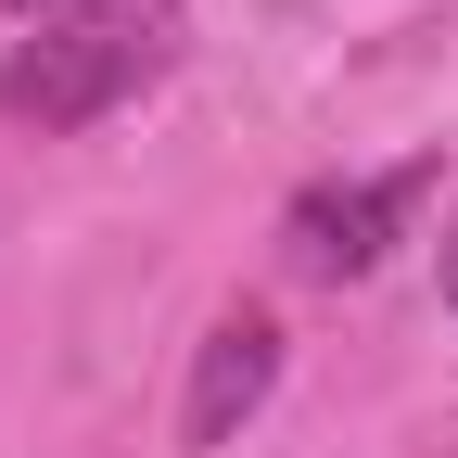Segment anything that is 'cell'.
Here are the masks:
<instances>
[{"label":"cell","mask_w":458,"mask_h":458,"mask_svg":"<svg viewBox=\"0 0 458 458\" xmlns=\"http://www.w3.org/2000/svg\"><path fill=\"white\" fill-rule=\"evenodd\" d=\"M165 77V26H128V13H64V26H38L0 51V114L38 140H77L102 128L114 102H140Z\"/></svg>","instance_id":"6da1fadb"},{"label":"cell","mask_w":458,"mask_h":458,"mask_svg":"<svg viewBox=\"0 0 458 458\" xmlns=\"http://www.w3.org/2000/svg\"><path fill=\"white\" fill-rule=\"evenodd\" d=\"M267 394H280V318H267V306H216L204 344H191V382H179V445H191V458L242 445Z\"/></svg>","instance_id":"3957f363"},{"label":"cell","mask_w":458,"mask_h":458,"mask_svg":"<svg viewBox=\"0 0 458 458\" xmlns=\"http://www.w3.org/2000/svg\"><path fill=\"white\" fill-rule=\"evenodd\" d=\"M13 26H38V13H114V0H0Z\"/></svg>","instance_id":"5b68a950"},{"label":"cell","mask_w":458,"mask_h":458,"mask_svg":"<svg viewBox=\"0 0 458 458\" xmlns=\"http://www.w3.org/2000/svg\"><path fill=\"white\" fill-rule=\"evenodd\" d=\"M433 293H445V318H458V191H445V229H433Z\"/></svg>","instance_id":"277c9868"},{"label":"cell","mask_w":458,"mask_h":458,"mask_svg":"<svg viewBox=\"0 0 458 458\" xmlns=\"http://www.w3.org/2000/svg\"><path fill=\"white\" fill-rule=\"evenodd\" d=\"M445 191V165H382V179H306L293 204H280V255H293L306 280H369L394 242H408V216Z\"/></svg>","instance_id":"7a4b0ae2"}]
</instances>
